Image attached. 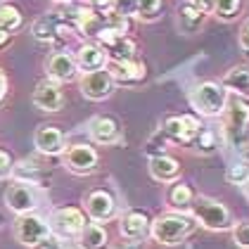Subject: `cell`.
I'll return each mask as SVG.
<instances>
[{"instance_id": "obj_5", "label": "cell", "mask_w": 249, "mask_h": 249, "mask_svg": "<svg viewBox=\"0 0 249 249\" xmlns=\"http://www.w3.org/2000/svg\"><path fill=\"white\" fill-rule=\"evenodd\" d=\"M204 126L199 124V119L192 114H183V116H169L161 126V135L169 138L173 142H183V145H192L195 138L199 135Z\"/></svg>"}, {"instance_id": "obj_37", "label": "cell", "mask_w": 249, "mask_h": 249, "mask_svg": "<svg viewBox=\"0 0 249 249\" xmlns=\"http://www.w3.org/2000/svg\"><path fill=\"white\" fill-rule=\"evenodd\" d=\"M86 5H90L93 10H109L112 7V0H83Z\"/></svg>"}, {"instance_id": "obj_29", "label": "cell", "mask_w": 249, "mask_h": 249, "mask_svg": "<svg viewBox=\"0 0 249 249\" xmlns=\"http://www.w3.org/2000/svg\"><path fill=\"white\" fill-rule=\"evenodd\" d=\"M57 21L55 19H38L34 24V36L38 40H45V43H53V40L57 38Z\"/></svg>"}, {"instance_id": "obj_41", "label": "cell", "mask_w": 249, "mask_h": 249, "mask_svg": "<svg viewBox=\"0 0 249 249\" xmlns=\"http://www.w3.org/2000/svg\"><path fill=\"white\" fill-rule=\"evenodd\" d=\"M5 93H7V78H5V74H2V69H0V102H2V97H5Z\"/></svg>"}, {"instance_id": "obj_26", "label": "cell", "mask_w": 249, "mask_h": 249, "mask_svg": "<svg viewBox=\"0 0 249 249\" xmlns=\"http://www.w3.org/2000/svg\"><path fill=\"white\" fill-rule=\"evenodd\" d=\"M24 24V15H21L19 7L15 5H0V29L15 34L17 29H21Z\"/></svg>"}, {"instance_id": "obj_16", "label": "cell", "mask_w": 249, "mask_h": 249, "mask_svg": "<svg viewBox=\"0 0 249 249\" xmlns=\"http://www.w3.org/2000/svg\"><path fill=\"white\" fill-rule=\"evenodd\" d=\"M90 138L95 140L97 145H116L121 140V128H119V121L112 116H95L88 126Z\"/></svg>"}, {"instance_id": "obj_8", "label": "cell", "mask_w": 249, "mask_h": 249, "mask_svg": "<svg viewBox=\"0 0 249 249\" xmlns=\"http://www.w3.org/2000/svg\"><path fill=\"white\" fill-rule=\"evenodd\" d=\"M97 152L90 147V145H71L67 154H64V161H67V169L71 173H78V176H88L97 169Z\"/></svg>"}, {"instance_id": "obj_10", "label": "cell", "mask_w": 249, "mask_h": 249, "mask_svg": "<svg viewBox=\"0 0 249 249\" xmlns=\"http://www.w3.org/2000/svg\"><path fill=\"white\" fill-rule=\"evenodd\" d=\"M31 100H34V107H38L40 112H59L62 105H64V93H62L59 83L45 78L36 86Z\"/></svg>"}, {"instance_id": "obj_1", "label": "cell", "mask_w": 249, "mask_h": 249, "mask_svg": "<svg viewBox=\"0 0 249 249\" xmlns=\"http://www.w3.org/2000/svg\"><path fill=\"white\" fill-rule=\"evenodd\" d=\"M192 230H195V218L192 216L171 211V213H161V216L154 218L152 226H150V235L159 245H178L190 235Z\"/></svg>"}, {"instance_id": "obj_42", "label": "cell", "mask_w": 249, "mask_h": 249, "mask_svg": "<svg viewBox=\"0 0 249 249\" xmlns=\"http://www.w3.org/2000/svg\"><path fill=\"white\" fill-rule=\"evenodd\" d=\"M245 159H247V166H249V150H245Z\"/></svg>"}, {"instance_id": "obj_18", "label": "cell", "mask_w": 249, "mask_h": 249, "mask_svg": "<svg viewBox=\"0 0 249 249\" xmlns=\"http://www.w3.org/2000/svg\"><path fill=\"white\" fill-rule=\"evenodd\" d=\"M150 176L159 183H176L180 176V161L169 154H154L150 157Z\"/></svg>"}, {"instance_id": "obj_4", "label": "cell", "mask_w": 249, "mask_h": 249, "mask_svg": "<svg viewBox=\"0 0 249 249\" xmlns=\"http://www.w3.org/2000/svg\"><path fill=\"white\" fill-rule=\"evenodd\" d=\"M221 116H223V121H226V133H228L235 142L242 140L249 128V102L247 100H245V97H237V95L228 97L226 109H223Z\"/></svg>"}, {"instance_id": "obj_24", "label": "cell", "mask_w": 249, "mask_h": 249, "mask_svg": "<svg viewBox=\"0 0 249 249\" xmlns=\"http://www.w3.org/2000/svg\"><path fill=\"white\" fill-rule=\"evenodd\" d=\"M78 245H81V249H109V232L100 223H90L81 230Z\"/></svg>"}, {"instance_id": "obj_17", "label": "cell", "mask_w": 249, "mask_h": 249, "mask_svg": "<svg viewBox=\"0 0 249 249\" xmlns=\"http://www.w3.org/2000/svg\"><path fill=\"white\" fill-rule=\"evenodd\" d=\"M100 48L107 53L109 62H128L135 59V43L128 36H107L100 40Z\"/></svg>"}, {"instance_id": "obj_32", "label": "cell", "mask_w": 249, "mask_h": 249, "mask_svg": "<svg viewBox=\"0 0 249 249\" xmlns=\"http://www.w3.org/2000/svg\"><path fill=\"white\" fill-rule=\"evenodd\" d=\"M232 242L237 247L242 249H249V223H237L232 228Z\"/></svg>"}, {"instance_id": "obj_33", "label": "cell", "mask_w": 249, "mask_h": 249, "mask_svg": "<svg viewBox=\"0 0 249 249\" xmlns=\"http://www.w3.org/2000/svg\"><path fill=\"white\" fill-rule=\"evenodd\" d=\"M112 10L121 17H128L135 12V0H112Z\"/></svg>"}, {"instance_id": "obj_20", "label": "cell", "mask_w": 249, "mask_h": 249, "mask_svg": "<svg viewBox=\"0 0 249 249\" xmlns=\"http://www.w3.org/2000/svg\"><path fill=\"white\" fill-rule=\"evenodd\" d=\"M76 67L88 74V71H97V69H105L107 67V53L97 45V43H88V45H81L76 53Z\"/></svg>"}, {"instance_id": "obj_35", "label": "cell", "mask_w": 249, "mask_h": 249, "mask_svg": "<svg viewBox=\"0 0 249 249\" xmlns=\"http://www.w3.org/2000/svg\"><path fill=\"white\" fill-rule=\"evenodd\" d=\"M240 48L249 55V19L245 21V24H242V29H240Z\"/></svg>"}, {"instance_id": "obj_15", "label": "cell", "mask_w": 249, "mask_h": 249, "mask_svg": "<svg viewBox=\"0 0 249 249\" xmlns=\"http://www.w3.org/2000/svg\"><path fill=\"white\" fill-rule=\"evenodd\" d=\"M114 197L109 195L107 190H93L88 197H86V211H88V216L97 221V223H105V221H109L112 216H114Z\"/></svg>"}, {"instance_id": "obj_14", "label": "cell", "mask_w": 249, "mask_h": 249, "mask_svg": "<svg viewBox=\"0 0 249 249\" xmlns=\"http://www.w3.org/2000/svg\"><path fill=\"white\" fill-rule=\"evenodd\" d=\"M34 145L40 154H48V157H55V154L64 152V135L57 126H48L43 124L36 128V135H34Z\"/></svg>"}, {"instance_id": "obj_13", "label": "cell", "mask_w": 249, "mask_h": 249, "mask_svg": "<svg viewBox=\"0 0 249 249\" xmlns=\"http://www.w3.org/2000/svg\"><path fill=\"white\" fill-rule=\"evenodd\" d=\"M5 202H7V207L12 211H17L19 216H24V213H31L36 209V192L26 183H15L5 192Z\"/></svg>"}, {"instance_id": "obj_22", "label": "cell", "mask_w": 249, "mask_h": 249, "mask_svg": "<svg viewBox=\"0 0 249 249\" xmlns=\"http://www.w3.org/2000/svg\"><path fill=\"white\" fill-rule=\"evenodd\" d=\"M12 176L17 178V183H26V185H40V183H45V178H48L50 173L45 171L40 164H36V161L24 159V161H19V164L12 169Z\"/></svg>"}, {"instance_id": "obj_12", "label": "cell", "mask_w": 249, "mask_h": 249, "mask_svg": "<svg viewBox=\"0 0 249 249\" xmlns=\"http://www.w3.org/2000/svg\"><path fill=\"white\" fill-rule=\"evenodd\" d=\"M53 228L57 230L62 237H76V235H81V230L86 228V216L76 207L57 209L53 216Z\"/></svg>"}, {"instance_id": "obj_38", "label": "cell", "mask_w": 249, "mask_h": 249, "mask_svg": "<svg viewBox=\"0 0 249 249\" xmlns=\"http://www.w3.org/2000/svg\"><path fill=\"white\" fill-rule=\"evenodd\" d=\"M10 43H12V34L5 31V29H0V50H5Z\"/></svg>"}, {"instance_id": "obj_6", "label": "cell", "mask_w": 249, "mask_h": 249, "mask_svg": "<svg viewBox=\"0 0 249 249\" xmlns=\"http://www.w3.org/2000/svg\"><path fill=\"white\" fill-rule=\"evenodd\" d=\"M78 88H81L83 97L100 102V100H107V97L114 93V81H112L109 71H107V67H105V69H97V71L83 74L81 81H78Z\"/></svg>"}, {"instance_id": "obj_2", "label": "cell", "mask_w": 249, "mask_h": 249, "mask_svg": "<svg viewBox=\"0 0 249 249\" xmlns=\"http://www.w3.org/2000/svg\"><path fill=\"white\" fill-rule=\"evenodd\" d=\"M192 218L199 221L207 230H230L232 228V216L226 204H221L218 199H211L204 195H197L192 199Z\"/></svg>"}, {"instance_id": "obj_23", "label": "cell", "mask_w": 249, "mask_h": 249, "mask_svg": "<svg viewBox=\"0 0 249 249\" xmlns=\"http://www.w3.org/2000/svg\"><path fill=\"white\" fill-rule=\"evenodd\" d=\"M197 195L192 190L190 185H185V183H173L169 192H166V202H169V207L173 211H178V213H185V211L192 207V199H195Z\"/></svg>"}, {"instance_id": "obj_31", "label": "cell", "mask_w": 249, "mask_h": 249, "mask_svg": "<svg viewBox=\"0 0 249 249\" xmlns=\"http://www.w3.org/2000/svg\"><path fill=\"white\" fill-rule=\"evenodd\" d=\"M226 178L232 185H247L249 183V166L247 164H232L226 171Z\"/></svg>"}, {"instance_id": "obj_11", "label": "cell", "mask_w": 249, "mask_h": 249, "mask_svg": "<svg viewBox=\"0 0 249 249\" xmlns=\"http://www.w3.org/2000/svg\"><path fill=\"white\" fill-rule=\"evenodd\" d=\"M45 71H48V78L55 81V83H69V81L76 78L78 67L76 59L69 53H53L45 62Z\"/></svg>"}, {"instance_id": "obj_27", "label": "cell", "mask_w": 249, "mask_h": 249, "mask_svg": "<svg viewBox=\"0 0 249 249\" xmlns=\"http://www.w3.org/2000/svg\"><path fill=\"white\" fill-rule=\"evenodd\" d=\"M240 7H242V0H213L211 15H216L221 21H232L237 17Z\"/></svg>"}, {"instance_id": "obj_43", "label": "cell", "mask_w": 249, "mask_h": 249, "mask_svg": "<svg viewBox=\"0 0 249 249\" xmlns=\"http://www.w3.org/2000/svg\"><path fill=\"white\" fill-rule=\"evenodd\" d=\"M2 2H5V0H0V5H2Z\"/></svg>"}, {"instance_id": "obj_7", "label": "cell", "mask_w": 249, "mask_h": 249, "mask_svg": "<svg viewBox=\"0 0 249 249\" xmlns=\"http://www.w3.org/2000/svg\"><path fill=\"white\" fill-rule=\"evenodd\" d=\"M15 235H17V240H19L21 245L34 249L40 240L50 237V226L43 218L34 216V213H24V216H19V221H17Z\"/></svg>"}, {"instance_id": "obj_3", "label": "cell", "mask_w": 249, "mask_h": 249, "mask_svg": "<svg viewBox=\"0 0 249 249\" xmlns=\"http://www.w3.org/2000/svg\"><path fill=\"white\" fill-rule=\"evenodd\" d=\"M192 107L204 116H221L228 102V90L216 83V81H204L192 90Z\"/></svg>"}, {"instance_id": "obj_9", "label": "cell", "mask_w": 249, "mask_h": 249, "mask_svg": "<svg viewBox=\"0 0 249 249\" xmlns=\"http://www.w3.org/2000/svg\"><path fill=\"white\" fill-rule=\"evenodd\" d=\"M107 71L114 81V86H135L142 83L147 76V69L142 62L138 59H128V62H107Z\"/></svg>"}, {"instance_id": "obj_25", "label": "cell", "mask_w": 249, "mask_h": 249, "mask_svg": "<svg viewBox=\"0 0 249 249\" xmlns=\"http://www.w3.org/2000/svg\"><path fill=\"white\" fill-rule=\"evenodd\" d=\"M221 86L226 90H230L232 95L247 97L249 95V69L247 67H232L228 74L223 76Z\"/></svg>"}, {"instance_id": "obj_36", "label": "cell", "mask_w": 249, "mask_h": 249, "mask_svg": "<svg viewBox=\"0 0 249 249\" xmlns=\"http://www.w3.org/2000/svg\"><path fill=\"white\" fill-rule=\"evenodd\" d=\"M34 249H59V242L55 240V237H53V235H50V237L40 240V242H38V245H36Z\"/></svg>"}, {"instance_id": "obj_21", "label": "cell", "mask_w": 249, "mask_h": 249, "mask_svg": "<svg viewBox=\"0 0 249 249\" xmlns=\"http://www.w3.org/2000/svg\"><path fill=\"white\" fill-rule=\"evenodd\" d=\"M204 19H207V12L202 7H197L190 0L180 2V7H178V26H180L183 34H197L202 29Z\"/></svg>"}, {"instance_id": "obj_19", "label": "cell", "mask_w": 249, "mask_h": 249, "mask_svg": "<svg viewBox=\"0 0 249 249\" xmlns=\"http://www.w3.org/2000/svg\"><path fill=\"white\" fill-rule=\"evenodd\" d=\"M150 226H152V221H150V216L145 213V211H128L124 218H121V235L126 237V240H145L147 237V232H150Z\"/></svg>"}, {"instance_id": "obj_30", "label": "cell", "mask_w": 249, "mask_h": 249, "mask_svg": "<svg viewBox=\"0 0 249 249\" xmlns=\"http://www.w3.org/2000/svg\"><path fill=\"white\" fill-rule=\"evenodd\" d=\"M195 145H197V150L204 154L213 152L216 147H218V142H216V135H213V131L211 128H202L199 131V135L195 138Z\"/></svg>"}, {"instance_id": "obj_34", "label": "cell", "mask_w": 249, "mask_h": 249, "mask_svg": "<svg viewBox=\"0 0 249 249\" xmlns=\"http://www.w3.org/2000/svg\"><path fill=\"white\" fill-rule=\"evenodd\" d=\"M12 169H15V161H12V157L5 152V150H0V180L10 178V176H12Z\"/></svg>"}, {"instance_id": "obj_39", "label": "cell", "mask_w": 249, "mask_h": 249, "mask_svg": "<svg viewBox=\"0 0 249 249\" xmlns=\"http://www.w3.org/2000/svg\"><path fill=\"white\" fill-rule=\"evenodd\" d=\"M119 249H145V240H131V242H124Z\"/></svg>"}, {"instance_id": "obj_28", "label": "cell", "mask_w": 249, "mask_h": 249, "mask_svg": "<svg viewBox=\"0 0 249 249\" xmlns=\"http://www.w3.org/2000/svg\"><path fill=\"white\" fill-rule=\"evenodd\" d=\"M133 15L142 21H154L161 15V0H135Z\"/></svg>"}, {"instance_id": "obj_40", "label": "cell", "mask_w": 249, "mask_h": 249, "mask_svg": "<svg viewBox=\"0 0 249 249\" xmlns=\"http://www.w3.org/2000/svg\"><path fill=\"white\" fill-rule=\"evenodd\" d=\"M190 2H195L197 7H202L207 15H211V7H213V0H190Z\"/></svg>"}]
</instances>
